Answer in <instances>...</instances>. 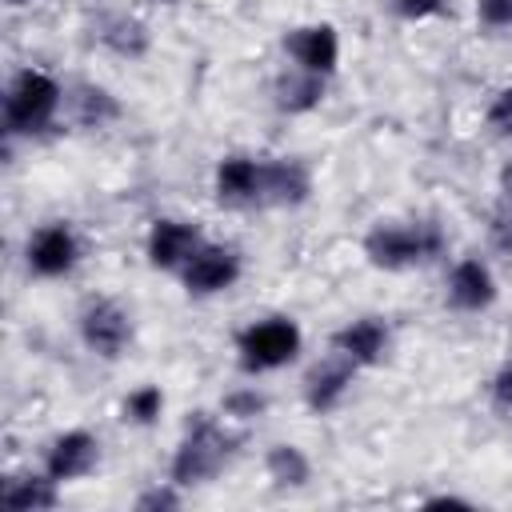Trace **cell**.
<instances>
[{
    "mask_svg": "<svg viewBox=\"0 0 512 512\" xmlns=\"http://www.w3.org/2000/svg\"><path fill=\"white\" fill-rule=\"evenodd\" d=\"M440 248H444V232L432 220H404V224L388 220L364 236V256L384 272L416 268V264L440 256Z\"/></svg>",
    "mask_w": 512,
    "mask_h": 512,
    "instance_id": "1",
    "label": "cell"
},
{
    "mask_svg": "<svg viewBox=\"0 0 512 512\" xmlns=\"http://www.w3.org/2000/svg\"><path fill=\"white\" fill-rule=\"evenodd\" d=\"M232 436L204 412H196V420H188L176 452H172V468H168V480L180 484V488H192V484H208L232 456Z\"/></svg>",
    "mask_w": 512,
    "mask_h": 512,
    "instance_id": "2",
    "label": "cell"
},
{
    "mask_svg": "<svg viewBox=\"0 0 512 512\" xmlns=\"http://www.w3.org/2000/svg\"><path fill=\"white\" fill-rule=\"evenodd\" d=\"M304 336L296 328V320L288 316H268V320H256L240 332L236 340V352H240V368L244 372H272V368H284L296 360Z\"/></svg>",
    "mask_w": 512,
    "mask_h": 512,
    "instance_id": "3",
    "label": "cell"
},
{
    "mask_svg": "<svg viewBox=\"0 0 512 512\" xmlns=\"http://www.w3.org/2000/svg\"><path fill=\"white\" fill-rule=\"evenodd\" d=\"M60 108V84L44 72H20L4 92V124L8 132H40L52 124Z\"/></svg>",
    "mask_w": 512,
    "mask_h": 512,
    "instance_id": "4",
    "label": "cell"
},
{
    "mask_svg": "<svg viewBox=\"0 0 512 512\" xmlns=\"http://www.w3.org/2000/svg\"><path fill=\"white\" fill-rule=\"evenodd\" d=\"M80 336L84 344L104 356V360H116L128 344H132V320L128 312L116 304V300H88L84 312H80Z\"/></svg>",
    "mask_w": 512,
    "mask_h": 512,
    "instance_id": "5",
    "label": "cell"
},
{
    "mask_svg": "<svg viewBox=\"0 0 512 512\" xmlns=\"http://www.w3.org/2000/svg\"><path fill=\"white\" fill-rule=\"evenodd\" d=\"M180 280L192 296H216L240 280V252L228 244H200L180 268Z\"/></svg>",
    "mask_w": 512,
    "mask_h": 512,
    "instance_id": "6",
    "label": "cell"
},
{
    "mask_svg": "<svg viewBox=\"0 0 512 512\" xmlns=\"http://www.w3.org/2000/svg\"><path fill=\"white\" fill-rule=\"evenodd\" d=\"M284 52L296 60V68L328 76L336 72V60H340V36L332 24H300L284 32Z\"/></svg>",
    "mask_w": 512,
    "mask_h": 512,
    "instance_id": "7",
    "label": "cell"
},
{
    "mask_svg": "<svg viewBox=\"0 0 512 512\" xmlns=\"http://www.w3.org/2000/svg\"><path fill=\"white\" fill-rule=\"evenodd\" d=\"M76 256H80V244L68 224H44L28 240V268L36 276H64L72 272Z\"/></svg>",
    "mask_w": 512,
    "mask_h": 512,
    "instance_id": "8",
    "label": "cell"
},
{
    "mask_svg": "<svg viewBox=\"0 0 512 512\" xmlns=\"http://www.w3.org/2000/svg\"><path fill=\"white\" fill-rule=\"evenodd\" d=\"M260 188H264V204H280V208H296L308 200L312 192V172L304 160L296 156H280V160H260Z\"/></svg>",
    "mask_w": 512,
    "mask_h": 512,
    "instance_id": "9",
    "label": "cell"
},
{
    "mask_svg": "<svg viewBox=\"0 0 512 512\" xmlns=\"http://www.w3.org/2000/svg\"><path fill=\"white\" fill-rule=\"evenodd\" d=\"M356 368H360V364H352L344 352L332 348V356H328L324 364H316V368L308 372V380H304V400H308V408H312V412H332V408L348 396Z\"/></svg>",
    "mask_w": 512,
    "mask_h": 512,
    "instance_id": "10",
    "label": "cell"
},
{
    "mask_svg": "<svg viewBox=\"0 0 512 512\" xmlns=\"http://www.w3.org/2000/svg\"><path fill=\"white\" fill-rule=\"evenodd\" d=\"M260 160L252 156H224L216 164V200L228 208H248V204H264V188H260Z\"/></svg>",
    "mask_w": 512,
    "mask_h": 512,
    "instance_id": "11",
    "label": "cell"
},
{
    "mask_svg": "<svg viewBox=\"0 0 512 512\" xmlns=\"http://www.w3.org/2000/svg\"><path fill=\"white\" fill-rule=\"evenodd\" d=\"M200 228L188 220H156L148 232V264L152 268H184L200 248Z\"/></svg>",
    "mask_w": 512,
    "mask_h": 512,
    "instance_id": "12",
    "label": "cell"
},
{
    "mask_svg": "<svg viewBox=\"0 0 512 512\" xmlns=\"http://www.w3.org/2000/svg\"><path fill=\"white\" fill-rule=\"evenodd\" d=\"M496 300V276L484 260L468 256L452 268L448 276V304L460 308V312H484L488 304Z\"/></svg>",
    "mask_w": 512,
    "mask_h": 512,
    "instance_id": "13",
    "label": "cell"
},
{
    "mask_svg": "<svg viewBox=\"0 0 512 512\" xmlns=\"http://www.w3.org/2000/svg\"><path fill=\"white\" fill-rule=\"evenodd\" d=\"M96 460H100V440L92 432L76 428V432H64V436L52 440L48 476L52 480H80V476H88L96 468Z\"/></svg>",
    "mask_w": 512,
    "mask_h": 512,
    "instance_id": "14",
    "label": "cell"
},
{
    "mask_svg": "<svg viewBox=\"0 0 512 512\" xmlns=\"http://www.w3.org/2000/svg\"><path fill=\"white\" fill-rule=\"evenodd\" d=\"M332 348L336 352H344L352 364H376V360H384V352H388V324L384 320H376V316H360V320H352V324H344L336 336H332Z\"/></svg>",
    "mask_w": 512,
    "mask_h": 512,
    "instance_id": "15",
    "label": "cell"
},
{
    "mask_svg": "<svg viewBox=\"0 0 512 512\" xmlns=\"http://www.w3.org/2000/svg\"><path fill=\"white\" fill-rule=\"evenodd\" d=\"M324 100V76L308 72V68H292L276 76V108L280 112H312Z\"/></svg>",
    "mask_w": 512,
    "mask_h": 512,
    "instance_id": "16",
    "label": "cell"
},
{
    "mask_svg": "<svg viewBox=\"0 0 512 512\" xmlns=\"http://www.w3.org/2000/svg\"><path fill=\"white\" fill-rule=\"evenodd\" d=\"M56 484L52 476H24V480H8L0 500L16 512H40V508H56Z\"/></svg>",
    "mask_w": 512,
    "mask_h": 512,
    "instance_id": "17",
    "label": "cell"
},
{
    "mask_svg": "<svg viewBox=\"0 0 512 512\" xmlns=\"http://www.w3.org/2000/svg\"><path fill=\"white\" fill-rule=\"evenodd\" d=\"M264 468H268L276 488H304L312 476V464L296 444H272L264 456Z\"/></svg>",
    "mask_w": 512,
    "mask_h": 512,
    "instance_id": "18",
    "label": "cell"
},
{
    "mask_svg": "<svg viewBox=\"0 0 512 512\" xmlns=\"http://www.w3.org/2000/svg\"><path fill=\"white\" fill-rule=\"evenodd\" d=\"M100 40H104L108 48H116L120 56H140V52L148 48V32H144V24L132 20V16H116V20H108L104 32H100Z\"/></svg>",
    "mask_w": 512,
    "mask_h": 512,
    "instance_id": "19",
    "label": "cell"
},
{
    "mask_svg": "<svg viewBox=\"0 0 512 512\" xmlns=\"http://www.w3.org/2000/svg\"><path fill=\"white\" fill-rule=\"evenodd\" d=\"M76 108H80V120L88 124V128H100V124H108V120H116L120 116V108H116V100L104 92V88H80V96H76Z\"/></svg>",
    "mask_w": 512,
    "mask_h": 512,
    "instance_id": "20",
    "label": "cell"
},
{
    "mask_svg": "<svg viewBox=\"0 0 512 512\" xmlns=\"http://www.w3.org/2000/svg\"><path fill=\"white\" fill-rule=\"evenodd\" d=\"M160 408H164V392H160L156 384H140V388H132L128 400H124V420H132V424H152V420L160 416Z\"/></svg>",
    "mask_w": 512,
    "mask_h": 512,
    "instance_id": "21",
    "label": "cell"
},
{
    "mask_svg": "<svg viewBox=\"0 0 512 512\" xmlns=\"http://www.w3.org/2000/svg\"><path fill=\"white\" fill-rule=\"evenodd\" d=\"M264 396L256 392V388H240V392H232V396H224V416H236V420H252V416H260L264 412Z\"/></svg>",
    "mask_w": 512,
    "mask_h": 512,
    "instance_id": "22",
    "label": "cell"
},
{
    "mask_svg": "<svg viewBox=\"0 0 512 512\" xmlns=\"http://www.w3.org/2000/svg\"><path fill=\"white\" fill-rule=\"evenodd\" d=\"M484 120H488V128H492L496 136H512V88H500V92L492 96Z\"/></svg>",
    "mask_w": 512,
    "mask_h": 512,
    "instance_id": "23",
    "label": "cell"
},
{
    "mask_svg": "<svg viewBox=\"0 0 512 512\" xmlns=\"http://www.w3.org/2000/svg\"><path fill=\"white\" fill-rule=\"evenodd\" d=\"M176 488H180V484H172V480H168L164 488L156 484V488H148V492H140V496H136V508H140V512H160V508H180V492H176Z\"/></svg>",
    "mask_w": 512,
    "mask_h": 512,
    "instance_id": "24",
    "label": "cell"
},
{
    "mask_svg": "<svg viewBox=\"0 0 512 512\" xmlns=\"http://www.w3.org/2000/svg\"><path fill=\"white\" fill-rule=\"evenodd\" d=\"M476 16L488 28H508L512 24V0H476Z\"/></svg>",
    "mask_w": 512,
    "mask_h": 512,
    "instance_id": "25",
    "label": "cell"
},
{
    "mask_svg": "<svg viewBox=\"0 0 512 512\" xmlns=\"http://www.w3.org/2000/svg\"><path fill=\"white\" fill-rule=\"evenodd\" d=\"M396 8L408 20H428V16H436L444 8V0H396Z\"/></svg>",
    "mask_w": 512,
    "mask_h": 512,
    "instance_id": "26",
    "label": "cell"
},
{
    "mask_svg": "<svg viewBox=\"0 0 512 512\" xmlns=\"http://www.w3.org/2000/svg\"><path fill=\"white\" fill-rule=\"evenodd\" d=\"M492 396H496V404L512 408V364H508V368H500V376L492 380Z\"/></svg>",
    "mask_w": 512,
    "mask_h": 512,
    "instance_id": "27",
    "label": "cell"
},
{
    "mask_svg": "<svg viewBox=\"0 0 512 512\" xmlns=\"http://www.w3.org/2000/svg\"><path fill=\"white\" fill-rule=\"evenodd\" d=\"M500 192H504V196L512 200V160H508V164L500 168Z\"/></svg>",
    "mask_w": 512,
    "mask_h": 512,
    "instance_id": "28",
    "label": "cell"
},
{
    "mask_svg": "<svg viewBox=\"0 0 512 512\" xmlns=\"http://www.w3.org/2000/svg\"><path fill=\"white\" fill-rule=\"evenodd\" d=\"M8 4H28V0H8Z\"/></svg>",
    "mask_w": 512,
    "mask_h": 512,
    "instance_id": "29",
    "label": "cell"
}]
</instances>
